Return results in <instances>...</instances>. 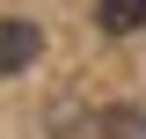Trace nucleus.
I'll use <instances>...</instances> for the list:
<instances>
[{
  "instance_id": "obj_1",
  "label": "nucleus",
  "mask_w": 146,
  "mask_h": 139,
  "mask_svg": "<svg viewBox=\"0 0 146 139\" xmlns=\"http://www.w3.org/2000/svg\"><path fill=\"white\" fill-rule=\"evenodd\" d=\"M36 51H44V29L22 15H0V73H22Z\"/></svg>"
},
{
  "instance_id": "obj_2",
  "label": "nucleus",
  "mask_w": 146,
  "mask_h": 139,
  "mask_svg": "<svg viewBox=\"0 0 146 139\" xmlns=\"http://www.w3.org/2000/svg\"><path fill=\"white\" fill-rule=\"evenodd\" d=\"M95 22L110 37H131V29H146V0H95Z\"/></svg>"
}]
</instances>
